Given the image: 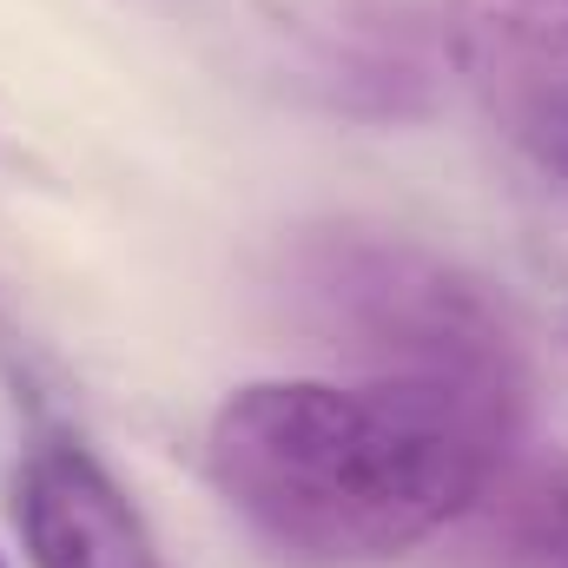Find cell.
Here are the masks:
<instances>
[{
  "mask_svg": "<svg viewBox=\"0 0 568 568\" xmlns=\"http://www.w3.org/2000/svg\"><path fill=\"white\" fill-rule=\"evenodd\" d=\"M556 172H562V179H568V140H562V159H556Z\"/></svg>",
  "mask_w": 568,
  "mask_h": 568,
  "instance_id": "8992f818",
  "label": "cell"
},
{
  "mask_svg": "<svg viewBox=\"0 0 568 568\" xmlns=\"http://www.w3.org/2000/svg\"><path fill=\"white\" fill-rule=\"evenodd\" d=\"M443 33L483 120L556 172L568 140V0H443Z\"/></svg>",
  "mask_w": 568,
  "mask_h": 568,
  "instance_id": "3957f363",
  "label": "cell"
},
{
  "mask_svg": "<svg viewBox=\"0 0 568 568\" xmlns=\"http://www.w3.org/2000/svg\"><path fill=\"white\" fill-rule=\"evenodd\" d=\"M456 529L469 568H568V456H509Z\"/></svg>",
  "mask_w": 568,
  "mask_h": 568,
  "instance_id": "5b68a950",
  "label": "cell"
},
{
  "mask_svg": "<svg viewBox=\"0 0 568 568\" xmlns=\"http://www.w3.org/2000/svg\"><path fill=\"white\" fill-rule=\"evenodd\" d=\"M509 429L384 377H265L219 404L205 469L258 542L371 568L456 529L509 463Z\"/></svg>",
  "mask_w": 568,
  "mask_h": 568,
  "instance_id": "6da1fadb",
  "label": "cell"
},
{
  "mask_svg": "<svg viewBox=\"0 0 568 568\" xmlns=\"http://www.w3.org/2000/svg\"><path fill=\"white\" fill-rule=\"evenodd\" d=\"M0 568H7V562H0Z\"/></svg>",
  "mask_w": 568,
  "mask_h": 568,
  "instance_id": "52a82bcc",
  "label": "cell"
},
{
  "mask_svg": "<svg viewBox=\"0 0 568 568\" xmlns=\"http://www.w3.org/2000/svg\"><path fill=\"white\" fill-rule=\"evenodd\" d=\"M13 523L33 568H159L133 496L73 436H47L27 449L13 483Z\"/></svg>",
  "mask_w": 568,
  "mask_h": 568,
  "instance_id": "277c9868",
  "label": "cell"
},
{
  "mask_svg": "<svg viewBox=\"0 0 568 568\" xmlns=\"http://www.w3.org/2000/svg\"><path fill=\"white\" fill-rule=\"evenodd\" d=\"M291 317L357 364V377L417 384L469 404L476 417L523 429L529 364L503 297L456 258L429 252L404 232L377 225H324L284 258Z\"/></svg>",
  "mask_w": 568,
  "mask_h": 568,
  "instance_id": "7a4b0ae2",
  "label": "cell"
}]
</instances>
